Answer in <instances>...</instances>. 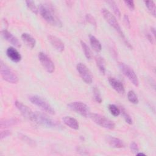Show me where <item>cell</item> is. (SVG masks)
<instances>
[{
    "label": "cell",
    "instance_id": "35",
    "mask_svg": "<svg viewBox=\"0 0 156 156\" xmlns=\"http://www.w3.org/2000/svg\"><path fill=\"white\" fill-rule=\"evenodd\" d=\"M123 19H124V22L125 24L126 25V26H127L129 28H130V23L129 16L127 15H124Z\"/></svg>",
    "mask_w": 156,
    "mask_h": 156
},
{
    "label": "cell",
    "instance_id": "25",
    "mask_svg": "<svg viewBox=\"0 0 156 156\" xmlns=\"http://www.w3.org/2000/svg\"><path fill=\"white\" fill-rule=\"evenodd\" d=\"M127 98L128 100L132 104H138V99L137 96L135 93V92L132 90H130L127 93Z\"/></svg>",
    "mask_w": 156,
    "mask_h": 156
},
{
    "label": "cell",
    "instance_id": "15",
    "mask_svg": "<svg viewBox=\"0 0 156 156\" xmlns=\"http://www.w3.org/2000/svg\"><path fill=\"white\" fill-rule=\"evenodd\" d=\"M108 82L111 87L118 93L123 94L125 91L124 87L123 84L118 80L116 79L114 77H109Z\"/></svg>",
    "mask_w": 156,
    "mask_h": 156
},
{
    "label": "cell",
    "instance_id": "12",
    "mask_svg": "<svg viewBox=\"0 0 156 156\" xmlns=\"http://www.w3.org/2000/svg\"><path fill=\"white\" fill-rule=\"evenodd\" d=\"M48 39L51 45L58 51L62 52L65 49V45L64 43L62 42V41L58 38V37L52 35H49L48 36Z\"/></svg>",
    "mask_w": 156,
    "mask_h": 156
},
{
    "label": "cell",
    "instance_id": "4",
    "mask_svg": "<svg viewBox=\"0 0 156 156\" xmlns=\"http://www.w3.org/2000/svg\"><path fill=\"white\" fill-rule=\"evenodd\" d=\"M0 72L2 77L5 81L11 83H16L18 82V78L16 75L2 60L0 62Z\"/></svg>",
    "mask_w": 156,
    "mask_h": 156
},
{
    "label": "cell",
    "instance_id": "28",
    "mask_svg": "<svg viewBox=\"0 0 156 156\" xmlns=\"http://www.w3.org/2000/svg\"><path fill=\"white\" fill-rule=\"evenodd\" d=\"M93 91V96L95 101L98 103H101L102 99L101 95L99 89L97 87H94Z\"/></svg>",
    "mask_w": 156,
    "mask_h": 156
},
{
    "label": "cell",
    "instance_id": "13",
    "mask_svg": "<svg viewBox=\"0 0 156 156\" xmlns=\"http://www.w3.org/2000/svg\"><path fill=\"white\" fill-rule=\"evenodd\" d=\"M1 34H2V36L3 37V38L5 40H7L9 43H10L12 44H13L15 47H16V48L21 47V44L19 41V40H18V38L16 37H15L12 33L9 32L8 30H7L5 29L2 30L1 31Z\"/></svg>",
    "mask_w": 156,
    "mask_h": 156
},
{
    "label": "cell",
    "instance_id": "36",
    "mask_svg": "<svg viewBox=\"0 0 156 156\" xmlns=\"http://www.w3.org/2000/svg\"><path fill=\"white\" fill-rule=\"evenodd\" d=\"M146 37L147 38V39L149 40V41H150L151 43H154V41H153V38H152V35H151L149 32H147V33L146 34Z\"/></svg>",
    "mask_w": 156,
    "mask_h": 156
},
{
    "label": "cell",
    "instance_id": "27",
    "mask_svg": "<svg viewBox=\"0 0 156 156\" xmlns=\"http://www.w3.org/2000/svg\"><path fill=\"white\" fill-rule=\"evenodd\" d=\"M26 5L27 7L35 14H38V9L37 7V6L35 4V2L32 1H26Z\"/></svg>",
    "mask_w": 156,
    "mask_h": 156
},
{
    "label": "cell",
    "instance_id": "18",
    "mask_svg": "<svg viewBox=\"0 0 156 156\" xmlns=\"http://www.w3.org/2000/svg\"><path fill=\"white\" fill-rule=\"evenodd\" d=\"M21 38L23 41L30 48L35 47L36 44V41L34 37H32L30 34L27 33H23L21 35Z\"/></svg>",
    "mask_w": 156,
    "mask_h": 156
},
{
    "label": "cell",
    "instance_id": "8",
    "mask_svg": "<svg viewBox=\"0 0 156 156\" xmlns=\"http://www.w3.org/2000/svg\"><path fill=\"white\" fill-rule=\"evenodd\" d=\"M68 107L71 110L76 112V113L85 117L89 116L90 114L91 113L88 105L82 102H72L68 104Z\"/></svg>",
    "mask_w": 156,
    "mask_h": 156
},
{
    "label": "cell",
    "instance_id": "32",
    "mask_svg": "<svg viewBox=\"0 0 156 156\" xmlns=\"http://www.w3.org/2000/svg\"><path fill=\"white\" fill-rule=\"evenodd\" d=\"M130 149L131 151L133 153H135V154H136L139 151V149H138V145L135 142H132V143H130Z\"/></svg>",
    "mask_w": 156,
    "mask_h": 156
},
{
    "label": "cell",
    "instance_id": "20",
    "mask_svg": "<svg viewBox=\"0 0 156 156\" xmlns=\"http://www.w3.org/2000/svg\"><path fill=\"white\" fill-rule=\"evenodd\" d=\"M96 65L100 71V72L102 74H105V61L101 56H96Z\"/></svg>",
    "mask_w": 156,
    "mask_h": 156
},
{
    "label": "cell",
    "instance_id": "24",
    "mask_svg": "<svg viewBox=\"0 0 156 156\" xmlns=\"http://www.w3.org/2000/svg\"><path fill=\"white\" fill-rule=\"evenodd\" d=\"M148 10L154 16H155V5L152 1H147L144 2Z\"/></svg>",
    "mask_w": 156,
    "mask_h": 156
},
{
    "label": "cell",
    "instance_id": "34",
    "mask_svg": "<svg viewBox=\"0 0 156 156\" xmlns=\"http://www.w3.org/2000/svg\"><path fill=\"white\" fill-rule=\"evenodd\" d=\"M126 5L130 9V10H133L135 9V4L133 1H124Z\"/></svg>",
    "mask_w": 156,
    "mask_h": 156
},
{
    "label": "cell",
    "instance_id": "9",
    "mask_svg": "<svg viewBox=\"0 0 156 156\" xmlns=\"http://www.w3.org/2000/svg\"><path fill=\"white\" fill-rule=\"evenodd\" d=\"M76 68L82 79L86 83L90 84L92 82L93 77L87 66L82 63H79L77 65Z\"/></svg>",
    "mask_w": 156,
    "mask_h": 156
},
{
    "label": "cell",
    "instance_id": "33",
    "mask_svg": "<svg viewBox=\"0 0 156 156\" xmlns=\"http://www.w3.org/2000/svg\"><path fill=\"white\" fill-rule=\"evenodd\" d=\"M11 134V131L9 130H5L1 132V140H3L6 137L9 136Z\"/></svg>",
    "mask_w": 156,
    "mask_h": 156
},
{
    "label": "cell",
    "instance_id": "29",
    "mask_svg": "<svg viewBox=\"0 0 156 156\" xmlns=\"http://www.w3.org/2000/svg\"><path fill=\"white\" fill-rule=\"evenodd\" d=\"M120 110H121V113H122L126 122L127 123H128L129 124H132V119L130 116L127 113L126 110L123 107H121Z\"/></svg>",
    "mask_w": 156,
    "mask_h": 156
},
{
    "label": "cell",
    "instance_id": "1",
    "mask_svg": "<svg viewBox=\"0 0 156 156\" xmlns=\"http://www.w3.org/2000/svg\"><path fill=\"white\" fill-rule=\"evenodd\" d=\"M102 15L105 20V21L110 24V26H112L120 35L121 38L122 39L123 41L125 43V44L130 48H132L130 44L129 43L126 38L125 37V35L122 31V29L116 18V17L107 9H102Z\"/></svg>",
    "mask_w": 156,
    "mask_h": 156
},
{
    "label": "cell",
    "instance_id": "37",
    "mask_svg": "<svg viewBox=\"0 0 156 156\" xmlns=\"http://www.w3.org/2000/svg\"><path fill=\"white\" fill-rule=\"evenodd\" d=\"M136 154L137 155H144V156L145 155V154H143V153H141V152H139V153H138V152H137Z\"/></svg>",
    "mask_w": 156,
    "mask_h": 156
},
{
    "label": "cell",
    "instance_id": "16",
    "mask_svg": "<svg viewBox=\"0 0 156 156\" xmlns=\"http://www.w3.org/2000/svg\"><path fill=\"white\" fill-rule=\"evenodd\" d=\"M107 141L110 146L115 148H123L125 147L123 141L116 137L108 136L107 137Z\"/></svg>",
    "mask_w": 156,
    "mask_h": 156
},
{
    "label": "cell",
    "instance_id": "26",
    "mask_svg": "<svg viewBox=\"0 0 156 156\" xmlns=\"http://www.w3.org/2000/svg\"><path fill=\"white\" fill-rule=\"evenodd\" d=\"M108 110L111 114L114 116H118L121 113L120 109L114 104L108 105Z\"/></svg>",
    "mask_w": 156,
    "mask_h": 156
},
{
    "label": "cell",
    "instance_id": "10",
    "mask_svg": "<svg viewBox=\"0 0 156 156\" xmlns=\"http://www.w3.org/2000/svg\"><path fill=\"white\" fill-rule=\"evenodd\" d=\"M38 56L41 64L45 70L49 73H53L55 70V65L50 58L46 54L42 52H39Z\"/></svg>",
    "mask_w": 156,
    "mask_h": 156
},
{
    "label": "cell",
    "instance_id": "17",
    "mask_svg": "<svg viewBox=\"0 0 156 156\" xmlns=\"http://www.w3.org/2000/svg\"><path fill=\"white\" fill-rule=\"evenodd\" d=\"M63 121L66 126L73 129L78 130L79 128L78 121L74 118L71 116H65L63 118Z\"/></svg>",
    "mask_w": 156,
    "mask_h": 156
},
{
    "label": "cell",
    "instance_id": "7",
    "mask_svg": "<svg viewBox=\"0 0 156 156\" xmlns=\"http://www.w3.org/2000/svg\"><path fill=\"white\" fill-rule=\"evenodd\" d=\"M119 68L123 74L128 78V79L136 87H138L139 85V80L138 77L134 71L127 65L124 63L120 62L119 63Z\"/></svg>",
    "mask_w": 156,
    "mask_h": 156
},
{
    "label": "cell",
    "instance_id": "31",
    "mask_svg": "<svg viewBox=\"0 0 156 156\" xmlns=\"http://www.w3.org/2000/svg\"><path fill=\"white\" fill-rule=\"evenodd\" d=\"M85 19L87 22L90 23L91 24L96 26V21L95 18L91 14H87L85 15Z\"/></svg>",
    "mask_w": 156,
    "mask_h": 156
},
{
    "label": "cell",
    "instance_id": "30",
    "mask_svg": "<svg viewBox=\"0 0 156 156\" xmlns=\"http://www.w3.org/2000/svg\"><path fill=\"white\" fill-rule=\"evenodd\" d=\"M19 137L24 142L27 143L28 144L30 145V146H35V142L34 140H32L31 138H30L29 137H28L27 136H26L23 134L20 133L19 134Z\"/></svg>",
    "mask_w": 156,
    "mask_h": 156
},
{
    "label": "cell",
    "instance_id": "23",
    "mask_svg": "<svg viewBox=\"0 0 156 156\" xmlns=\"http://www.w3.org/2000/svg\"><path fill=\"white\" fill-rule=\"evenodd\" d=\"M80 44L82 46V48L83 49V51L84 52V54L86 57V58L88 60L91 59L92 57V54L91 52L90 49L89 48V47L87 45V44L83 41H80Z\"/></svg>",
    "mask_w": 156,
    "mask_h": 156
},
{
    "label": "cell",
    "instance_id": "3",
    "mask_svg": "<svg viewBox=\"0 0 156 156\" xmlns=\"http://www.w3.org/2000/svg\"><path fill=\"white\" fill-rule=\"evenodd\" d=\"M33 122L48 127L58 128L61 127L60 124L57 122L56 121L53 120L46 115L38 112H34V118Z\"/></svg>",
    "mask_w": 156,
    "mask_h": 156
},
{
    "label": "cell",
    "instance_id": "22",
    "mask_svg": "<svg viewBox=\"0 0 156 156\" xmlns=\"http://www.w3.org/2000/svg\"><path fill=\"white\" fill-rule=\"evenodd\" d=\"M106 2L109 5V6L112 9L113 13L115 14V15L118 18H121V12L119 10V7H118L116 3L113 1H106Z\"/></svg>",
    "mask_w": 156,
    "mask_h": 156
},
{
    "label": "cell",
    "instance_id": "2",
    "mask_svg": "<svg viewBox=\"0 0 156 156\" xmlns=\"http://www.w3.org/2000/svg\"><path fill=\"white\" fill-rule=\"evenodd\" d=\"M39 12L43 18L51 25L57 27H62V23L54 11L51 7H49L44 4H40L39 6Z\"/></svg>",
    "mask_w": 156,
    "mask_h": 156
},
{
    "label": "cell",
    "instance_id": "5",
    "mask_svg": "<svg viewBox=\"0 0 156 156\" xmlns=\"http://www.w3.org/2000/svg\"><path fill=\"white\" fill-rule=\"evenodd\" d=\"M89 116L95 123L102 127L110 130H113L115 127V124L112 121L99 114L90 113Z\"/></svg>",
    "mask_w": 156,
    "mask_h": 156
},
{
    "label": "cell",
    "instance_id": "14",
    "mask_svg": "<svg viewBox=\"0 0 156 156\" xmlns=\"http://www.w3.org/2000/svg\"><path fill=\"white\" fill-rule=\"evenodd\" d=\"M7 57L15 63L19 62L21 59V55L20 52L13 47H9L6 51Z\"/></svg>",
    "mask_w": 156,
    "mask_h": 156
},
{
    "label": "cell",
    "instance_id": "6",
    "mask_svg": "<svg viewBox=\"0 0 156 156\" xmlns=\"http://www.w3.org/2000/svg\"><path fill=\"white\" fill-rule=\"evenodd\" d=\"M29 99H30V101L33 104L38 107L40 108H41L43 111L51 115L55 114V110L52 107V106L49 104H48L46 101L42 99L41 97L38 96L34 95V96H30Z\"/></svg>",
    "mask_w": 156,
    "mask_h": 156
},
{
    "label": "cell",
    "instance_id": "11",
    "mask_svg": "<svg viewBox=\"0 0 156 156\" xmlns=\"http://www.w3.org/2000/svg\"><path fill=\"white\" fill-rule=\"evenodd\" d=\"M15 105L24 117L32 121H34V112H32L30 108H29L27 105H24L22 102L17 101L15 102Z\"/></svg>",
    "mask_w": 156,
    "mask_h": 156
},
{
    "label": "cell",
    "instance_id": "19",
    "mask_svg": "<svg viewBox=\"0 0 156 156\" xmlns=\"http://www.w3.org/2000/svg\"><path fill=\"white\" fill-rule=\"evenodd\" d=\"M90 42L92 48L96 52H99L102 49V46L99 41L93 35H90Z\"/></svg>",
    "mask_w": 156,
    "mask_h": 156
},
{
    "label": "cell",
    "instance_id": "21",
    "mask_svg": "<svg viewBox=\"0 0 156 156\" xmlns=\"http://www.w3.org/2000/svg\"><path fill=\"white\" fill-rule=\"evenodd\" d=\"M19 122V120L17 118H10V119H2L1 121L0 125L1 127H7L9 126H12L13 125H15Z\"/></svg>",
    "mask_w": 156,
    "mask_h": 156
}]
</instances>
